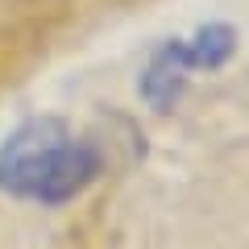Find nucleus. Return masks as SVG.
<instances>
[{"instance_id":"obj_1","label":"nucleus","mask_w":249,"mask_h":249,"mask_svg":"<svg viewBox=\"0 0 249 249\" xmlns=\"http://www.w3.org/2000/svg\"><path fill=\"white\" fill-rule=\"evenodd\" d=\"M100 175V154L62 121H29L0 145V191L17 199L58 204L79 196Z\"/></svg>"}]
</instances>
